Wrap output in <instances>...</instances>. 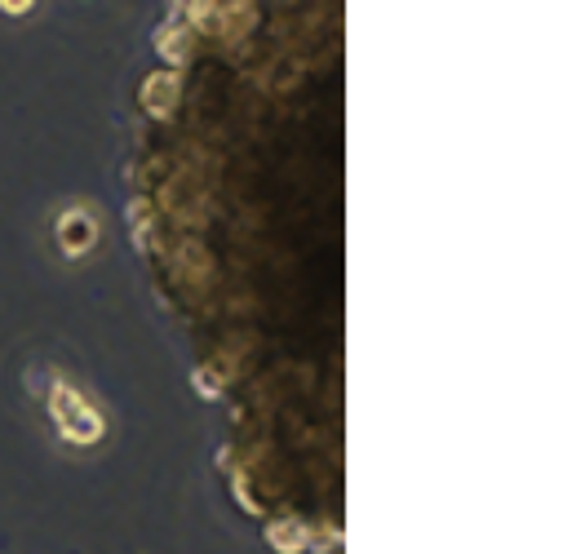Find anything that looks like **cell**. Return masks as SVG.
I'll return each instance as SVG.
<instances>
[{
  "label": "cell",
  "mask_w": 563,
  "mask_h": 554,
  "mask_svg": "<svg viewBox=\"0 0 563 554\" xmlns=\"http://www.w3.org/2000/svg\"><path fill=\"white\" fill-rule=\"evenodd\" d=\"M266 541H271L280 554H298V550L311 546V532H306L298 519H280V523H271V528H266Z\"/></svg>",
  "instance_id": "3957f363"
},
{
  "label": "cell",
  "mask_w": 563,
  "mask_h": 554,
  "mask_svg": "<svg viewBox=\"0 0 563 554\" xmlns=\"http://www.w3.org/2000/svg\"><path fill=\"white\" fill-rule=\"evenodd\" d=\"M49 413H54L58 430H63V439H71V444H94L102 435V417L71 391L67 382H58L54 391H49Z\"/></svg>",
  "instance_id": "6da1fadb"
},
{
  "label": "cell",
  "mask_w": 563,
  "mask_h": 554,
  "mask_svg": "<svg viewBox=\"0 0 563 554\" xmlns=\"http://www.w3.org/2000/svg\"><path fill=\"white\" fill-rule=\"evenodd\" d=\"M173 98H178V80H173V76H151L147 89H142V102H147L151 116H169Z\"/></svg>",
  "instance_id": "277c9868"
},
{
  "label": "cell",
  "mask_w": 563,
  "mask_h": 554,
  "mask_svg": "<svg viewBox=\"0 0 563 554\" xmlns=\"http://www.w3.org/2000/svg\"><path fill=\"white\" fill-rule=\"evenodd\" d=\"M0 9H5V14H27L32 5H27V0H14V5H0Z\"/></svg>",
  "instance_id": "8992f818"
},
{
  "label": "cell",
  "mask_w": 563,
  "mask_h": 554,
  "mask_svg": "<svg viewBox=\"0 0 563 554\" xmlns=\"http://www.w3.org/2000/svg\"><path fill=\"white\" fill-rule=\"evenodd\" d=\"M94 222H89V213L85 209H76V213H67L63 222H58V240H63V249L76 258V253H85L89 244H94Z\"/></svg>",
  "instance_id": "7a4b0ae2"
},
{
  "label": "cell",
  "mask_w": 563,
  "mask_h": 554,
  "mask_svg": "<svg viewBox=\"0 0 563 554\" xmlns=\"http://www.w3.org/2000/svg\"><path fill=\"white\" fill-rule=\"evenodd\" d=\"M196 386H200V395L218 399V386H213V377H209V373H196Z\"/></svg>",
  "instance_id": "5b68a950"
}]
</instances>
